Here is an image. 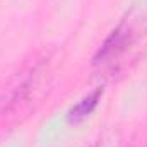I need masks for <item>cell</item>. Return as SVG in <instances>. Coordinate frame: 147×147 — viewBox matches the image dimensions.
I'll return each instance as SVG.
<instances>
[{
  "mask_svg": "<svg viewBox=\"0 0 147 147\" xmlns=\"http://www.w3.org/2000/svg\"><path fill=\"white\" fill-rule=\"evenodd\" d=\"M128 34H130V31H128L127 28H118V29H115V31L111 33V36L103 43L101 50L98 51V55H96V58H94L96 63L108 62L110 58L116 57V55L125 48V45H127V41H128Z\"/></svg>",
  "mask_w": 147,
  "mask_h": 147,
  "instance_id": "1",
  "label": "cell"
},
{
  "mask_svg": "<svg viewBox=\"0 0 147 147\" xmlns=\"http://www.w3.org/2000/svg\"><path fill=\"white\" fill-rule=\"evenodd\" d=\"M101 89H98V91H94L92 94H89L87 98H84L79 105H75L70 113H69V121H80V120H84L86 116H89L94 108L98 106V101H99V98H101Z\"/></svg>",
  "mask_w": 147,
  "mask_h": 147,
  "instance_id": "2",
  "label": "cell"
}]
</instances>
